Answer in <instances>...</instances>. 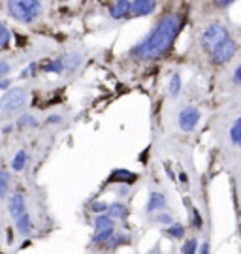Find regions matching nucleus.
I'll return each instance as SVG.
<instances>
[{"instance_id":"1","label":"nucleus","mask_w":241,"mask_h":254,"mask_svg":"<svg viewBox=\"0 0 241 254\" xmlns=\"http://www.w3.org/2000/svg\"><path fill=\"white\" fill-rule=\"evenodd\" d=\"M179 30H181V17L177 13L162 15L155 23L151 32L128 51L130 59L140 61V63H153L164 57L171 49L173 42L177 40Z\"/></svg>"},{"instance_id":"2","label":"nucleus","mask_w":241,"mask_h":254,"mask_svg":"<svg viewBox=\"0 0 241 254\" xmlns=\"http://www.w3.org/2000/svg\"><path fill=\"white\" fill-rule=\"evenodd\" d=\"M8 15L21 25H32L42 15L40 0H6Z\"/></svg>"},{"instance_id":"3","label":"nucleus","mask_w":241,"mask_h":254,"mask_svg":"<svg viewBox=\"0 0 241 254\" xmlns=\"http://www.w3.org/2000/svg\"><path fill=\"white\" fill-rule=\"evenodd\" d=\"M27 100H28V92L23 87H13V89L6 91V94L0 100V113H2V117L15 115L17 111H21V109L27 106Z\"/></svg>"},{"instance_id":"4","label":"nucleus","mask_w":241,"mask_h":254,"mask_svg":"<svg viewBox=\"0 0 241 254\" xmlns=\"http://www.w3.org/2000/svg\"><path fill=\"white\" fill-rule=\"evenodd\" d=\"M230 38V30L221 25V23H211V25H207L206 30L202 32V38H200V46L202 49L206 51L207 55H211L217 49V47L221 46L223 42H226Z\"/></svg>"},{"instance_id":"5","label":"nucleus","mask_w":241,"mask_h":254,"mask_svg":"<svg viewBox=\"0 0 241 254\" xmlns=\"http://www.w3.org/2000/svg\"><path fill=\"white\" fill-rule=\"evenodd\" d=\"M113 236V218L109 215H98L94 220V236H92V243L94 245H102L109 241Z\"/></svg>"},{"instance_id":"6","label":"nucleus","mask_w":241,"mask_h":254,"mask_svg":"<svg viewBox=\"0 0 241 254\" xmlns=\"http://www.w3.org/2000/svg\"><path fill=\"white\" fill-rule=\"evenodd\" d=\"M236 53H238V42L232 40V38H228L226 42H223L221 46L215 49L213 53L209 55V61H211V64H215V66H223V64H226L228 61H232V57Z\"/></svg>"},{"instance_id":"7","label":"nucleus","mask_w":241,"mask_h":254,"mask_svg":"<svg viewBox=\"0 0 241 254\" xmlns=\"http://www.w3.org/2000/svg\"><path fill=\"white\" fill-rule=\"evenodd\" d=\"M179 128L185 132H192L200 123V109L196 106H187L179 113Z\"/></svg>"},{"instance_id":"8","label":"nucleus","mask_w":241,"mask_h":254,"mask_svg":"<svg viewBox=\"0 0 241 254\" xmlns=\"http://www.w3.org/2000/svg\"><path fill=\"white\" fill-rule=\"evenodd\" d=\"M157 8V0H132V17H147Z\"/></svg>"},{"instance_id":"9","label":"nucleus","mask_w":241,"mask_h":254,"mask_svg":"<svg viewBox=\"0 0 241 254\" xmlns=\"http://www.w3.org/2000/svg\"><path fill=\"white\" fill-rule=\"evenodd\" d=\"M109 17L119 21V19H126V17H132V0L128 2H119L117 0L115 4L109 8Z\"/></svg>"},{"instance_id":"10","label":"nucleus","mask_w":241,"mask_h":254,"mask_svg":"<svg viewBox=\"0 0 241 254\" xmlns=\"http://www.w3.org/2000/svg\"><path fill=\"white\" fill-rule=\"evenodd\" d=\"M8 209H9V215H11L13 218L23 217V215L27 213V203H25V198H23V194L15 192V194L9 198Z\"/></svg>"},{"instance_id":"11","label":"nucleus","mask_w":241,"mask_h":254,"mask_svg":"<svg viewBox=\"0 0 241 254\" xmlns=\"http://www.w3.org/2000/svg\"><path fill=\"white\" fill-rule=\"evenodd\" d=\"M138 181V175L128 170H113L107 183H121V185H132V183Z\"/></svg>"},{"instance_id":"12","label":"nucleus","mask_w":241,"mask_h":254,"mask_svg":"<svg viewBox=\"0 0 241 254\" xmlns=\"http://www.w3.org/2000/svg\"><path fill=\"white\" fill-rule=\"evenodd\" d=\"M166 207V196L162 192H151L149 194V201H147V213L153 215V213H159Z\"/></svg>"},{"instance_id":"13","label":"nucleus","mask_w":241,"mask_h":254,"mask_svg":"<svg viewBox=\"0 0 241 254\" xmlns=\"http://www.w3.org/2000/svg\"><path fill=\"white\" fill-rule=\"evenodd\" d=\"M15 230H17V234H21V236H28L34 230L32 218L28 217V213H25L23 217L15 218Z\"/></svg>"},{"instance_id":"14","label":"nucleus","mask_w":241,"mask_h":254,"mask_svg":"<svg viewBox=\"0 0 241 254\" xmlns=\"http://www.w3.org/2000/svg\"><path fill=\"white\" fill-rule=\"evenodd\" d=\"M107 215L111 218H123L125 220L128 217V207L121 201H115V203H109V209H107Z\"/></svg>"},{"instance_id":"15","label":"nucleus","mask_w":241,"mask_h":254,"mask_svg":"<svg viewBox=\"0 0 241 254\" xmlns=\"http://www.w3.org/2000/svg\"><path fill=\"white\" fill-rule=\"evenodd\" d=\"M25 166H27V153H25V151H19V153L13 156V160H11V170H13V172H23Z\"/></svg>"},{"instance_id":"16","label":"nucleus","mask_w":241,"mask_h":254,"mask_svg":"<svg viewBox=\"0 0 241 254\" xmlns=\"http://www.w3.org/2000/svg\"><path fill=\"white\" fill-rule=\"evenodd\" d=\"M230 139L236 147H241V117L236 119V123L230 128Z\"/></svg>"},{"instance_id":"17","label":"nucleus","mask_w":241,"mask_h":254,"mask_svg":"<svg viewBox=\"0 0 241 254\" xmlns=\"http://www.w3.org/2000/svg\"><path fill=\"white\" fill-rule=\"evenodd\" d=\"M181 87H183V83H181V77H179L177 73H173V75L170 77V85H168V91H170L171 98L179 96V92H181Z\"/></svg>"},{"instance_id":"18","label":"nucleus","mask_w":241,"mask_h":254,"mask_svg":"<svg viewBox=\"0 0 241 254\" xmlns=\"http://www.w3.org/2000/svg\"><path fill=\"white\" fill-rule=\"evenodd\" d=\"M66 70V63L64 59H57V61H51L49 64H44V72H55V73H61Z\"/></svg>"},{"instance_id":"19","label":"nucleus","mask_w":241,"mask_h":254,"mask_svg":"<svg viewBox=\"0 0 241 254\" xmlns=\"http://www.w3.org/2000/svg\"><path fill=\"white\" fill-rule=\"evenodd\" d=\"M9 189V172L8 170H2L0 172V198H6L8 196Z\"/></svg>"},{"instance_id":"20","label":"nucleus","mask_w":241,"mask_h":254,"mask_svg":"<svg viewBox=\"0 0 241 254\" xmlns=\"http://www.w3.org/2000/svg\"><path fill=\"white\" fill-rule=\"evenodd\" d=\"M183 254H198V239L196 237H190L185 241V245L181 247Z\"/></svg>"},{"instance_id":"21","label":"nucleus","mask_w":241,"mask_h":254,"mask_svg":"<svg viewBox=\"0 0 241 254\" xmlns=\"http://www.w3.org/2000/svg\"><path fill=\"white\" fill-rule=\"evenodd\" d=\"M17 127L19 128H27V127H38V123H36L34 115H30V113H25V115H21L17 121Z\"/></svg>"},{"instance_id":"22","label":"nucleus","mask_w":241,"mask_h":254,"mask_svg":"<svg viewBox=\"0 0 241 254\" xmlns=\"http://www.w3.org/2000/svg\"><path fill=\"white\" fill-rule=\"evenodd\" d=\"M168 234L171 237H175V239H183L185 237V228H183V224H179V222H173L168 228Z\"/></svg>"},{"instance_id":"23","label":"nucleus","mask_w":241,"mask_h":254,"mask_svg":"<svg viewBox=\"0 0 241 254\" xmlns=\"http://www.w3.org/2000/svg\"><path fill=\"white\" fill-rule=\"evenodd\" d=\"M0 47L2 49H8L9 47V30L6 27V23L0 25Z\"/></svg>"},{"instance_id":"24","label":"nucleus","mask_w":241,"mask_h":254,"mask_svg":"<svg viewBox=\"0 0 241 254\" xmlns=\"http://www.w3.org/2000/svg\"><path fill=\"white\" fill-rule=\"evenodd\" d=\"M155 222H159V224H173L171 215L170 213H166V211H159V213L155 215Z\"/></svg>"},{"instance_id":"25","label":"nucleus","mask_w":241,"mask_h":254,"mask_svg":"<svg viewBox=\"0 0 241 254\" xmlns=\"http://www.w3.org/2000/svg\"><path fill=\"white\" fill-rule=\"evenodd\" d=\"M80 55H68L66 59H64V63H66V70L70 72V70H74L76 66H80Z\"/></svg>"},{"instance_id":"26","label":"nucleus","mask_w":241,"mask_h":254,"mask_svg":"<svg viewBox=\"0 0 241 254\" xmlns=\"http://www.w3.org/2000/svg\"><path fill=\"white\" fill-rule=\"evenodd\" d=\"M107 209H109V203H106V201H94V203L90 205V211L96 213V215H102Z\"/></svg>"},{"instance_id":"27","label":"nucleus","mask_w":241,"mask_h":254,"mask_svg":"<svg viewBox=\"0 0 241 254\" xmlns=\"http://www.w3.org/2000/svg\"><path fill=\"white\" fill-rule=\"evenodd\" d=\"M190 218H192V226L198 228V230H200V228H202V224H204V222H202V217H200V211H198L196 207H192V209H190Z\"/></svg>"},{"instance_id":"28","label":"nucleus","mask_w":241,"mask_h":254,"mask_svg":"<svg viewBox=\"0 0 241 254\" xmlns=\"http://www.w3.org/2000/svg\"><path fill=\"white\" fill-rule=\"evenodd\" d=\"M234 2H238V0H211V4H213V8L217 9H226L230 8Z\"/></svg>"},{"instance_id":"29","label":"nucleus","mask_w":241,"mask_h":254,"mask_svg":"<svg viewBox=\"0 0 241 254\" xmlns=\"http://www.w3.org/2000/svg\"><path fill=\"white\" fill-rule=\"evenodd\" d=\"M8 73H9L8 61H0V77H8Z\"/></svg>"},{"instance_id":"30","label":"nucleus","mask_w":241,"mask_h":254,"mask_svg":"<svg viewBox=\"0 0 241 254\" xmlns=\"http://www.w3.org/2000/svg\"><path fill=\"white\" fill-rule=\"evenodd\" d=\"M126 239H128V236H111V239H109L111 243H109V245H111V247H117L119 243H125Z\"/></svg>"},{"instance_id":"31","label":"nucleus","mask_w":241,"mask_h":254,"mask_svg":"<svg viewBox=\"0 0 241 254\" xmlns=\"http://www.w3.org/2000/svg\"><path fill=\"white\" fill-rule=\"evenodd\" d=\"M232 81L236 83V85H241V64L234 70V75H232Z\"/></svg>"},{"instance_id":"32","label":"nucleus","mask_w":241,"mask_h":254,"mask_svg":"<svg viewBox=\"0 0 241 254\" xmlns=\"http://www.w3.org/2000/svg\"><path fill=\"white\" fill-rule=\"evenodd\" d=\"M34 72H36V64L32 63L30 66H27V68L23 70V73H21V75H23V77H28V75H32Z\"/></svg>"},{"instance_id":"33","label":"nucleus","mask_w":241,"mask_h":254,"mask_svg":"<svg viewBox=\"0 0 241 254\" xmlns=\"http://www.w3.org/2000/svg\"><path fill=\"white\" fill-rule=\"evenodd\" d=\"M0 91H9V79L8 77H2V81H0Z\"/></svg>"},{"instance_id":"34","label":"nucleus","mask_w":241,"mask_h":254,"mask_svg":"<svg viewBox=\"0 0 241 254\" xmlns=\"http://www.w3.org/2000/svg\"><path fill=\"white\" fill-rule=\"evenodd\" d=\"M61 121H63L61 115H51V117L47 119V123H49V125H57V123H61Z\"/></svg>"},{"instance_id":"35","label":"nucleus","mask_w":241,"mask_h":254,"mask_svg":"<svg viewBox=\"0 0 241 254\" xmlns=\"http://www.w3.org/2000/svg\"><path fill=\"white\" fill-rule=\"evenodd\" d=\"M198 254H209V245H207V243H204V245L200 247V251H198Z\"/></svg>"},{"instance_id":"36","label":"nucleus","mask_w":241,"mask_h":254,"mask_svg":"<svg viewBox=\"0 0 241 254\" xmlns=\"http://www.w3.org/2000/svg\"><path fill=\"white\" fill-rule=\"evenodd\" d=\"M179 181L183 183V185H187V183H188V177H187V173H185V172H181V173H179Z\"/></svg>"},{"instance_id":"37","label":"nucleus","mask_w":241,"mask_h":254,"mask_svg":"<svg viewBox=\"0 0 241 254\" xmlns=\"http://www.w3.org/2000/svg\"><path fill=\"white\" fill-rule=\"evenodd\" d=\"M126 192H128L126 187H121V189H119V194H126Z\"/></svg>"},{"instance_id":"38","label":"nucleus","mask_w":241,"mask_h":254,"mask_svg":"<svg viewBox=\"0 0 241 254\" xmlns=\"http://www.w3.org/2000/svg\"><path fill=\"white\" fill-rule=\"evenodd\" d=\"M11 128H13V127H11V125H8V127H4V134H8V132H9V130H11Z\"/></svg>"},{"instance_id":"39","label":"nucleus","mask_w":241,"mask_h":254,"mask_svg":"<svg viewBox=\"0 0 241 254\" xmlns=\"http://www.w3.org/2000/svg\"><path fill=\"white\" fill-rule=\"evenodd\" d=\"M119 2H126V0H119ZM128 2H130V0H128Z\"/></svg>"}]
</instances>
